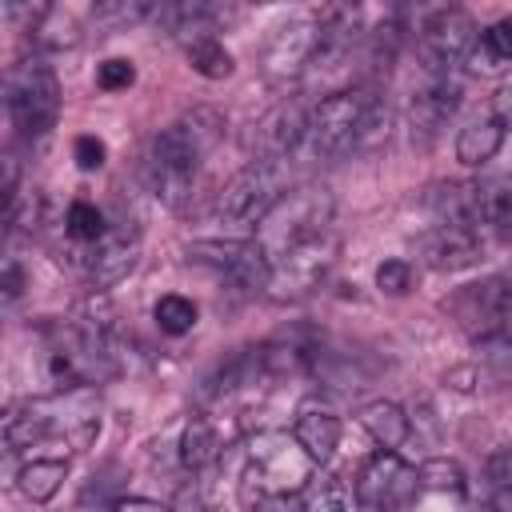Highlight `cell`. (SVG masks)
<instances>
[{
    "instance_id": "1",
    "label": "cell",
    "mask_w": 512,
    "mask_h": 512,
    "mask_svg": "<svg viewBox=\"0 0 512 512\" xmlns=\"http://www.w3.org/2000/svg\"><path fill=\"white\" fill-rule=\"evenodd\" d=\"M224 132H228V116L212 104H192L180 120L160 128L152 136L148 160H144V176H148L152 196L168 208H184L204 156L224 140Z\"/></svg>"
},
{
    "instance_id": "2",
    "label": "cell",
    "mask_w": 512,
    "mask_h": 512,
    "mask_svg": "<svg viewBox=\"0 0 512 512\" xmlns=\"http://www.w3.org/2000/svg\"><path fill=\"white\" fill-rule=\"evenodd\" d=\"M96 412H100L96 384L64 388V392H52L40 400H24L20 408H12L4 416V444L12 452H20V448H32L48 436H68L76 448H84L100 428Z\"/></svg>"
},
{
    "instance_id": "3",
    "label": "cell",
    "mask_w": 512,
    "mask_h": 512,
    "mask_svg": "<svg viewBox=\"0 0 512 512\" xmlns=\"http://www.w3.org/2000/svg\"><path fill=\"white\" fill-rule=\"evenodd\" d=\"M380 96L372 88H340L324 92V100L308 112V132H304V156L308 160H336L352 148H360L376 128H380Z\"/></svg>"
},
{
    "instance_id": "4",
    "label": "cell",
    "mask_w": 512,
    "mask_h": 512,
    "mask_svg": "<svg viewBox=\"0 0 512 512\" xmlns=\"http://www.w3.org/2000/svg\"><path fill=\"white\" fill-rule=\"evenodd\" d=\"M332 212H336V196H332V188H324V184H300V188H288V192L272 204V212L256 224V236H252V240L276 260V256L292 252L296 244H304V240L328 232Z\"/></svg>"
},
{
    "instance_id": "5",
    "label": "cell",
    "mask_w": 512,
    "mask_h": 512,
    "mask_svg": "<svg viewBox=\"0 0 512 512\" xmlns=\"http://www.w3.org/2000/svg\"><path fill=\"white\" fill-rule=\"evenodd\" d=\"M312 480V460L304 456V448L296 444V436L288 440L284 432H260L248 448V468H244V508L268 492H304Z\"/></svg>"
},
{
    "instance_id": "6",
    "label": "cell",
    "mask_w": 512,
    "mask_h": 512,
    "mask_svg": "<svg viewBox=\"0 0 512 512\" xmlns=\"http://www.w3.org/2000/svg\"><path fill=\"white\" fill-rule=\"evenodd\" d=\"M4 104L20 136H48L60 116V80L40 56H24L4 76Z\"/></svg>"
},
{
    "instance_id": "7",
    "label": "cell",
    "mask_w": 512,
    "mask_h": 512,
    "mask_svg": "<svg viewBox=\"0 0 512 512\" xmlns=\"http://www.w3.org/2000/svg\"><path fill=\"white\" fill-rule=\"evenodd\" d=\"M288 192V164L284 160H248L216 196V216L240 228H252L272 212V204Z\"/></svg>"
},
{
    "instance_id": "8",
    "label": "cell",
    "mask_w": 512,
    "mask_h": 512,
    "mask_svg": "<svg viewBox=\"0 0 512 512\" xmlns=\"http://www.w3.org/2000/svg\"><path fill=\"white\" fill-rule=\"evenodd\" d=\"M416 52L424 64V76H452L456 64L472 60L480 32L476 20L460 8H436L432 16H424V24L416 28Z\"/></svg>"
},
{
    "instance_id": "9",
    "label": "cell",
    "mask_w": 512,
    "mask_h": 512,
    "mask_svg": "<svg viewBox=\"0 0 512 512\" xmlns=\"http://www.w3.org/2000/svg\"><path fill=\"white\" fill-rule=\"evenodd\" d=\"M184 256H188V264L216 272L220 280H228L240 292H268L272 256L252 236L248 240H192L184 248Z\"/></svg>"
},
{
    "instance_id": "10",
    "label": "cell",
    "mask_w": 512,
    "mask_h": 512,
    "mask_svg": "<svg viewBox=\"0 0 512 512\" xmlns=\"http://www.w3.org/2000/svg\"><path fill=\"white\" fill-rule=\"evenodd\" d=\"M340 256V236L328 228L304 244H296L292 252L272 260V276H268V296L272 300H296L308 296L312 288H320V280L332 272Z\"/></svg>"
},
{
    "instance_id": "11",
    "label": "cell",
    "mask_w": 512,
    "mask_h": 512,
    "mask_svg": "<svg viewBox=\"0 0 512 512\" xmlns=\"http://www.w3.org/2000/svg\"><path fill=\"white\" fill-rule=\"evenodd\" d=\"M444 308L472 340H488V336L512 328V280L488 276V280L464 284L444 300Z\"/></svg>"
},
{
    "instance_id": "12",
    "label": "cell",
    "mask_w": 512,
    "mask_h": 512,
    "mask_svg": "<svg viewBox=\"0 0 512 512\" xmlns=\"http://www.w3.org/2000/svg\"><path fill=\"white\" fill-rule=\"evenodd\" d=\"M416 492H420V476L400 460V452L380 448L376 456L364 460L356 476V500L372 512H400L416 500Z\"/></svg>"
},
{
    "instance_id": "13",
    "label": "cell",
    "mask_w": 512,
    "mask_h": 512,
    "mask_svg": "<svg viewBox=\"0 0 512 512\" xmlns=\"http://www.w3.org/2000/svg\"><path fill=\"white\" fill-rule=\"evenodd\" d=\"M320 48V20L312 16H292L284 24H276L264 40V52H260V68L272 84H284V80H296L312 68V56Z\"/></svg>"
},
{
    "instance_id": "14",
    "label": "cell",
    "mask_w": 512,
    "mask_h": 512,
    "mask_svg": "<svg viewBox=\"0 0 512 512\" xmlns=\"http://www.w3.org/2000/svg\"><path fill=\"white\" fill-rule=\"evenodd\" d=\"M136 260H140V232L132 220H116V228H108L92 244L88 260H84V276L96 292H104V288L120 284L136 268Z\"/></svg>"
},
{
    "instance_id": "15",
    "label": "cell",
    "mask_w": 512,
    "mask_h": 512,
    "mask_svg": "<svg viewBox=\"0 0 512 512\" xmlns=\"http://www.w3.org/2000/svg\"><path fill=\"white\" fill-rule=\"evenodd\" d=\"M304 132H308V112L300 100H280L276 108H268L252 136H248V148L256 152L252 160H284L288 152H296L304 144Z\"/></svg>"
},
{
    "instance_id": "16",
    "label": "cell",
    "mask_w": 512,
    "mask_h": 512,
    "mask_svg": "<svg viewBox=\"0 0 512 512\" xmlns=\"http://www.w3.org/2000/svg\"><path fill=\"white\" fill-rule=\"evenodd\" d=\"M484 256V236L472 224H436L420 236V260L432 272H460Z\"/></svg>"
},
{
    "instance_id": "17",
    "label": "cell",
    "mask_w": 512,
    "mask_h": 512,
    "mask_svg": "<svg viewBox=\"0 0 512 512\" xmlns=\"http://www.w3.org/2000/svg\"><path fill=\"white\" fill-rule=\"evenodd\" d=\"M460 80L456 76H424V84L412 92V104H408V124H412V140H432L448 116L460 108Z\"/></svg>"
},
{
    "instance_id": "18",
    "label": "cell",
    "mask_w": 512,
    "mask_h": 512,
    "mask_svg": "<svg viewBox=\"0 0 512 512\" xmlns=\"http://www.w3.org/2000/svg\"><path fill=\"white\" fill-rule=\"evenodd\" d=\"M468 224L484 236L512 244V180L468 184Z\"/></svg>"
},
{
    "instance_id": "19",
    "label": "cell",
    "mask_w": 512,
    "mask_h": 512,
    "mask_svg": "<svg viewBox=\"0 0 512 512\" xmlns=\"http://www.w3.org/2000/svg\"><path fill=\"white\" fill-rule=\"evenodd\" d=\"M296 444L304 448V456L312 464H328L340 448V416L332 408H320V404H304L300 416H296V428H292Z\"/></svg>"
},
{
    "instance_id": "20",
    "label": "cell",
    "mask_w": 512,
    "mask_h": 512,
    "mask_svg": "<svg viewBox=\"0 0 512 512\" xmlns=\"http://www.w3.org/2000/svg\"><path fill=\"white\" fill-rule=\"evenodd\" d=\"M356 420H360V428H364L384 452H396V448L412 436V420H408L404 408L392 404V400H372V404H364Z\"/></svg>"
},
{
    "instance_id": "21",
    "label": "cell",
    "mask_w": 512,
    "mask_h": 512,
    "mask_svg": "<svg viewBox=\"0 0 512 512\" xmlns=\"http://www.w3.org/2000/svg\"><path fill=\"white\" fill-rule=\"evenodd\" d=\"M504 120H496V116H484V120H472L468 128H460V136H456V160L464 164V168H480V164H488L500 148H504Z\"/></svg>"
},
{
    "instance_id": "22",
    "label": "cell",
    "mask_w": 512,
    "mask_h": 512,
    "mask_svg": "<svg viewBox=\"0 0 512 512\" xmlns=\"http://www.w3.org/2000/svg\"><path fill=\"white\" fill-rule=\"evenodd\" d=\"M220 452H224V432H220V424H216L212 416H192V420L184 424V432H180V464L192 468V472H200V468H208Z\"/></svg>"
},
{
    "instance_id": "23",
    "label": "cell",
    "mask_w": 512,
    "mask_h": 512,
    "mask_svg": "<svg viewBox=\"0 0 512 512\" xmlns=\"http://www.w3.org/2000/svg\"><path fill=\"white\" fill-rule=\"evenodd\" d=\"M64 476H68V464H64V460H28V464L16 472V488H20V496L32 500V504H48V500L60 492Z\"/></svg>"
},
{
    "instance_id": "24",
    "label": "cell",
    "mask_w": 512,
    "mask_h": 512,
    "mask_svg": "<svg viewBox=\"0 0 512 512\" xmlns=\"http://www.w3.org/2000/svg\"><path fill=\"white\" fill-rule=\"evenodd\" d=\"M32 44L44 48V52H64V48H76L80 44V24L72 12L64 8H44V16L28 28Z\"/></svg>"
},
{
    "instance_id": "25",
    "label": "cell",
    "mask_w": 512,
    "mask_h": 512,
    "mask_svg": "<svg viewBox=\"0 0 512 512\" xmlns=\"http://www.w3.org/2000/svg\"><path fill=\"white\" fill-rule=\"evenodd\" d=\"M352 492L336 476H312L300 492V512H352Z\"/></svg>"
},
{
    "instance_id": "26",
    "label": "cell",
    "mask_w": 512,
    "mask_h": 512,
    "mask_svg": "<svg viewBox=\"0 0 512 512\" xmlns=\"http://www.w3.org/2000/svg\"><path fill=\"white\" fill-rule=\"evenodd\" d=\"M476 68H500V64H512V16H500L496 24H488L480 32V44L472 52Z\"/></svg>"
},
{
    "instance_id": "27",
    "label": "cell",
    "mask_w": 512,
    "mask_h": 512,
    "mask_svg": "<svg viewBox=\"0 0 512 512\" xmlns=\"http://www.w3.org/2000/svg\"><path fill=\"white\" fill-rule=\"evenodd\" d=\"M184 56H188V64H192V72H200L204 80H228L232 76V52L220 44V40H200V44H188L184 48Z\"/></svg>"
},
{
    "instance_id": "28",
    "label": "cell",
    "mask_w": 512,
    "mask_h": 512,
    "mask_svg": "<svg viewBox=\"0 0 512 512\" xmlns=\"http://www.w3.org/2000/svg\"><path fill=\"white\" fill-rule=\"evenodd\" d=\"M152 320H156L160 332H168V336H184V332L196 328V304H192L188 296H180V292H168V296L156 300Z\"/></svg>"
},
{
    "instance_id": "29",
    "label": "cell",
    "mask_w": 512,
    "mask_h": 512,
    "mask_svg": "<svg viewBox=\"0 0 512 512\" xmlns=\"http://www.w3.org/2000/svg\"><path fill=\"white\" fill-rule=\"evenodd\" d=\"M416 476H420V488H428V492H440V496H460V492H464V472H460V464L448 460V456L424 460V464L416 468Z\"/></svg>"
},
{
    "instance_id": "30",
    "label": "cell",
    "mask_w": 512,
    "mask_h": 512,
    "mask_svg": "<svg viewBox=\"0 0 512 512\" xmlns=\"http://www.w3.org/2000/svg\"><path fill=\"white\" fill-rule=\"evenodd\" d=\"M64 232L72 240H80V244H96L108 232V224H104V212L92 200H72L68 204V216H64Z\"/></svg>"
},
{
    "instance_id": "31",
    "label": "cell",
    "mask_w": 512,
    "mask_h": 512,
    "mask_svg": "<svg viewBox=\"0 0 512 512\" xmlns=\"http://www.w3.org/2000/svg\"><path fill=\"white\" fill-rule=\"evenodd\" d=\"M132 84H136V64L124 56H112L96 68V88H104V92H124Z\"/></svg>"
},
{
    "instance_id": "32",
    "label": "cell",
    "mask_w": 512,
    "mask_h": 512,
    "mask_svg": "<svg viewBox=\"0 0 512 512\" xmlns=\"http://www.w3.org/2000/svg\"><path fill=\"white\" fill-rule=\"evenodd\" d=\"M376 288L388 292V296H404V292L412 288V264L400 260V256L380 260V268H376Z\"/></svg>"
},
{
    "instance_id": "33",
    "label": "cell",
    "mask_w": 512,
    "mask_h": 512,
    "mask_svg": "<svg viewBox=\"0 0 512 512\" xmlns=\"http://www.w3.org/2000/svg\"><path fill=\"white\" fill-rule=\"evenodd\" d=\"M156 4H144V0H132V4H96L92 8V20L96 24H132V20H144L152 16Z\"/></svg>"
},
{
    "instance_id": "34",
    "label": "cell",
    "mask_w": 512,
    "mask_h": 512,
    "mask_svg": "<svg viewBox=\"0 0 512 512\" xmlns=\"http://www.w3.org/2000/svg\"><path fill=\"white\" fill-rule=\"evenodd\" d=\"M72 160H76V168L96 172V168L108 160V148H104L100 136H76V144H72Z\"/></svg>"
},
{
    "instance_id": "35",
    "label": "cell",
    "mask_w": 512,
    "mask_h": 512,
    "mask_svg": "<svg viewBox=\"0 0 512 512\" xmlns=\"http://www.w3.org/2000/svg\"><path fill=\"white\" fill-rule=\"evenodd\" d=\"M172 512H208V492H204V484H200V480H188L184 488H176Z\"/></svg>"
},
{
    "instance_id": "36",
    "label": "cell",
    "mask_w": 512,
    "mask_h": 512,
    "mask_svg": "<svg viewBox=\"0 0 512 512\" xmlns=\"http://www.w3.org/2000/svg\"><path fill=\"white\" fill-rule=\"evenodd\" d=\"M488 480L496 492H512V448H500L488 456Z\"/></svg>"
},
{
    "instance_id": "37",
    "label": "cell",
    "mask_w": 512,
    "mask_h": 512,
    "mask_svg": "<svg viewBox=\"0 0 512 512\" xmlns=\"http://www.w3.org/2000/svg\"><path fill=\"white\" fill-rule=\"evenodd\" d=\"M0 288H4V304H16L20 292H24V268H20L12 256L4 260V284H0Z\"/></svg>"
},
{
    "instance_id": "38",
    "label": "cell",
    "mask_w": 512,
    "mask_h": 512,
    "mask_svg": "<svg viewBox=\"0 0 512 512\" xmlns=\"http://www.w3.org/2000/svg\"><path fill=\"white\" fill-rule=\"evenodd\" d=\"M248 512H300V504L292 496H284V492H268V496L252 500Z\"/></svg>"
},
{
    "instance_id": "39",
    "label": "cell",
    "mask_w": 512,
    "mask_h": 512,
    "mask_svg": "<svg viewBox=\"0 0 512 512\" xmlns=\"http://www.w3.org/2000/svg\"><path fill=\"white\" fill-rule=\"evenodd\" d=\"M112 512H172V508H164L160 500H144V496H120Z\"/></svg>"
}]
</instances>
